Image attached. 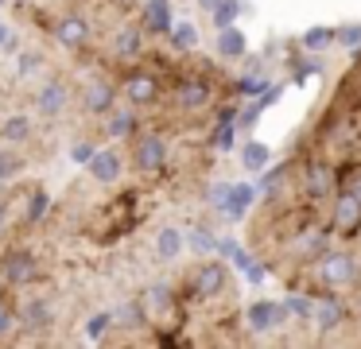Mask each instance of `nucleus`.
I'll return each instance as SVG.
<instances>
[{
	"mask_svg": "<svg viewBox=\"0 0 361 349\" xmlns=\"http://www.w3.org/2000/svg\"><path fill=\"white\" fill-rule=\"evenodd\" d=\"M117 105V85L102 74H90L82 82V109L94 116H109V109Z\"/></svg>",
	"mask_w": 361,
	"mask_h": 349,
	"instance_id": "12",
	"label": "nucleus"
},
{
	"mask_svg": "<svg viewBox=\"0 0 361 349\" xmlns=\"http://www.w3.org/2000/svg\"><path fill=\"white\" fill-rule=\"evenodd\" d=\"M237 124H214V132H210V147L214 152H233V144H237Z\"/></svg>",
	"mask_w": 361,
	"mask_h": 349,
	"instance_id": "36",
	"label": "nucleus"
},
{
	"mask_svg": "<svg viewBox=\"0 0 361 349\" xmlns=\"http://www.w3.org/2000/svg\"><path fill=\"white\" fill-rule=\"evenodd\" d=\"M136 113H140V109H133V105H128V109L113 105L109 109V136L113 140H133L136 132H140V116H136Z\"/></svg>",
	"mask_w": 361,
	"mask_h": 349,
	"instance_id": "21",
	"label": "nucleus"
},
{
	"mask_svg": "<svg viewBox=\"0 0 361 349\" xmlns=\"http://www.w3.org/2000/svg\"><path fill=\"white\" fill-rule=\"evenodd\" d=\"M299 43H303V51H326L334 43V27H307Z\"/></svg>",
	"mask_w": 361,
	"mask_h": 349,
	"instance_id": "33",
	"label": "nucleus"
},
{
	"mask_svg": "<svg viewBox=\"0 0 361 349\" xmlns=\"http://www.w3.org/2000/svg\"><path fill=\"white\" fill-rule=\"evenodd\" d=\"M214 101V82L202 74H179L175 78V105L183 113H206Z\"/></svg>",
	"mask_w": 361,
	"mask_h": 349,
	"instance_id": "8",
	"label": "nucleus"
},
{
	"mask_svg": "<svg viewBox=\"0 0 361 349\" xmlns=\"http://www.w3.org/2000/svg\"><path fill=\"white\" fill-rule=\"evenodd\" d=\"M237 248H241V245H237L233 237H218V245H214V256H221V260H229V256H233Z\"/></svg>",
	"mask_w": 361,
	"mask_h": 349,
	"instance_id": "42",
	"label": "nucleus"
},
{
	"mask_svg": "<svg viewBox=\"0 0 361 349\" xmlns=\"http://www.w3.org/2000/svg\"><path fill=\"white\" fill-rule=\"evenodd\" d=\"M140 310H144L148 322L159 326V318H164L167 310H179V295H175L167 283H156V287H148V291L140 295Z\"/></svg>",
	"mask_w": 361,
	"mask_h": 349,
	"instance_id": "16",
	"label": "nucleus"
},
{
	"mask_svg": "<svg viewBox=\"0 0 361 349\" xmlns=\"http://www.w3.org/2000/svg\"><path fill=\"white\" fill-rule=\"evenodd\" d=\"M326 248H330V225H319V221L303 225L299 233H291V237L283 240V256H288L295 268H311Z\"/></svg>",
	"mask_w": 361,
	"mask_h": 349,
	"instance_id": "4",
	"label": "nucleus"
},
{
	"mask_svg": "<svg viewBox=\"0 0 361 349\" xmlns=\"http://www.w3.org/2000/svg\"><path fill=\"white\" fill-rule=\"evenodd\" d=\"M8 330H12V310H8V307H0V338H4Z\"/></svg>",
	"mask_w": 361,
	"mask_h": 349,
	"instance_id": "45",
	"label": "nucleus"
},
{
	"mask_svg": "<svg viewBox=\"0 0 361 349\" xmlns=\"http://www.w3.org/2000/svg\"><path fill=\"white\" fill-rule=\"evenodd\" d=\"M109 326H113V314H109V310H102V314H94L86 322V338L90 341H102L105 333H109Z\"/></svg>",
	"mask_w": 361,
	"mask_h": 349,
	"instance_id": "39",
	"label": "nucleus"
},
{
	"mask_svg": "<svg viewBox=\"0 0 361 349\" xmlns=\"http://www.w3.org/2000/svg\"><path fill=\"white\" fill-rule=\"evenodd\" d=\"M326 225H330V237L357 240V237H361V202L338 190L334 198H330V217H326Z\"/></svg>",
	"mask_w": 361,
	"mask_h": 349,
	"instance_id": "6",
	"label": "nucleus"
},
{
	"mask_svg": "<svg viewBox=\"0 0 361 349\" xmlns=\"http://www.w3.org/2000/svg\"><path fill=\"white\" fill-rule=\"evenodd\" d=\"M4 39H8V27H4V23H0V47H4Z\"/></svg>",
	"mask_w": 361,
	"mask_h": 349,
	"instance_id": "47",
	"label": "nucleus"
},
{
	"mask_svg": "<svg viewBox=\"0 0 361 349\" xmlns=\"http://www.w3.org/2000/svg\"><path fill=\"white\" fill-rule=\"evenodd\" d=\"M314 326H319L322 333H334L342 330L345 322H350V307H345L342 291H326V287H319L314 291Z\"/></svg>",
	"mask_w": 361,
	"mask_h": 349,
	"instance_id": "10",
	"label": "nucleus"
},
{
	"mask_svg": "<svg viewBox=\"0 0 361 349\" xmlns=\"http://www.w3.org/2000/svg\"><path fill=\"white\" fill-rule=\"evenodd\" d=\"M0 8H4V0H0Z\"/></svg>",
	"mask_w": 361,
	"mask_h": 349,
	"instance_id": "49",
	"label": "nucleus"
},
{
	"mask_svg": "<svg viewBox=\"0 0 361 349\" xmlns=\"http://www.w3.org/2000/svg\"><path fill=\"white\" fill-rule=\"evenodd\" d=\"M167 35H171V47L175 51H195L198 47V27L190 20H179V23H171V31H167Z\"/></svg>",
	"mask_w": 361,
	"mask_h": 349,
	"instance_id": "27",
	"label": "nucleus"
},
{
	"mask_svg": "<svg viewBox=\"0 0 361 349\" xmlns=\"http://www.w3.org/2000/svg\"><path fill=\"white\" fill-rule=\"evenodd\" d=\"M214 121H218V124H233V121H237V105H221Z\"/></svg>",
	"mask_w": 361,
	"mask_h": 349,
	"instance_id": "44",
	"label": "nucleus"
},
{
	"mask_svg": "<svg viewBox=\"0 0 361 349\" xmlns=\"http://www.w3.org/2000/svg\"><path fill=\"white\" fill-rule=\"evenodd\" d=\"M268 85H272V82H268V74H260V70H252V74H245L241 82L233 85V90H237V93H245V97H260V93H264Z\"/></svg>",
	"mask_w": 361,
	"mask_h": 349,
	"instance_id": "35",
	"label": "nucleus"
},
{
	"mask_svg": "<svg viewBox=\"0 0 361 349\" xmlns=\"http://www.w3.org/2000/svg\"><path fill=\"white\" fill-rule=\"evenodd\" d=\"M109 51L117 54L121 62H136V59L144 54V35H140V27H136V23L117 27V31H113V39H109Z\"/></svg>",
	"mask_w": 361,
	"mask_h": 349,
	"instance_id": "18",
	"label": "nucleus"
},
{
	"mask_svg": "<svg viewBox=\"0 0 361 349\" xmlns=\"http://www.w3.org/2000/svg\"><path fill=\"white\" fill-rule=\"evenodd\" d=\"M268 163H272V152H268V144H260V140H249V144H241V167H245V171H264Z\"/></svg>",
	"mask_w": 361,
	"mask_h": 349,
	"instance_id": "25",
	"label": "nucleus"
},
{
	"mask_svg": "<svg viewBox=\"0 0 361 349\" xmlns=\"http://www.w3.org/2000/svg\"><path fill=\"white\" fill-rule=\"evenodd\" d=\"M229 260L237 264V271H241V276L249 279V283H264V279H268V268H264V264H260L252 252H245V248H237V252L229 256Z\"/></svg>",
	"mask_w": 361,
	"mask_h": 349,
	"instance_id": "23",
	"label": "nucleus"
},
{
	"mask_svg": "<svg viewBox=\"0 0 361 349\" xmlns=\"http://www.w3.org/2000/svg\"><path fill=\"white\" fill-rule=\"evenodd\" d=\"M314 276H319V287L326 291H350V287L361 283V260L353 252H338V248H326V252L314 260Z\"/></svg>",
	"mask_w": 361,
	"mask_h": 349,
	"instance_id": "3",
	"label": "nucleus"
},
{
	"mask_svg": "<svg viewBox=\"0 0 361 349\" xmlns=\"http://www.w3.org/2000/svg\"><path fill=\"white\" fill-rule=\"evenodd\" d=\"M288 310H291V318H299V322H311V314H314V295L303 291V287H295V291L288 295Z\"/></svg>",
	"mask_w": 361,
	"mask_h": 349,
	"instance_id": "29",
	"label": "nucleus"
},
{
	"mask_svg": "<svg viewBox=\"0 0 361 349\" xmlns=\"http://www.w3.org/2000/svg\"><path fill=\"white\" fill-rule=\"evenodd\" d=\"M43 66V59H39V54H32V51H24V54H20V78H27V74H35V70H39Z\"/></svg>",
	"mask_w": 361,
	"mask_h": 349,
	"instance_id": "40",
	"label": "nucleus"
},
{
	"mask_svg": "<svg viewBox=\"0 0 361 349\" xmlns=\"http://www.w3.org/2000/svg\"><path fill=\"white\" fill-rule=\"evenodd\" d=\"M334 43H342L345 51H361V23H342V27H334Z\"/></svg>",
	"mask_w": 361,
	"mask_h": 349,
	"instance_id": "38",
	"label": "nucleus"
},
{
	"mask_svg": "<svg viewBox=\"0 0 361 349\" xmlns=\"http://www.w3.org/2000/svg\"><path fill=\"white\" fill-rule=\"evenodd\" d=\"M20 171H24V155L12 147H0V183H12Z\"/></svg>",
	"mask_w": 361,
	"mask_h": 349,
	"instance_id": "32",
	"label": "nucleus"
},
{
	"mask_svg": "<svg viewBox=\"0 0 361 349\" xmlns=\"http://www.w3.org/2000/svg\"><path fill=\"white\" fill-rule=\"evenodd\" d=\"M260 116H264V105H260V97H257V101H249V105H237V121H233V124H237L241 132H252Z\"/></svg>",
	"mask_w": 361,
	"mask_h": 349,
	"instance_id": "34",
	"label": "nucleus"
},
{
	"mask_svg": "<svg viewBox=\"0 0 361 349\" xmlns=\"http://www.w3.org/2000/svg\"><path fill=\"white\" fill-rule=\"evenodd\" d=\"M218 295H229V264L221 260V256H210V260L195 264L187 276V283H183V295H179V307H187V302H210L218 299Z\"/></svg>",
	"mask_w": 361,
	"mask_h": 349,
	"instance_id": "1",
	"label": "nucleus"
},
{
	"mask_svg": "<svg viewBox=\"0 0 361 349\" xmlns=\"http://www.w3.org/2000/svg\"><path fill=\"white\" fill-rule=\"evenodd\" d=\"M245 51H249L245 31H237V27H221L218 31V59H241Z\"/></svg>",
	"mask_w": 361,
	"mask_h": 349,
	"instance_id": "22",
	"label": "nucleus"
},
{
	"mask_svg": "<svg viewBox=\"0 0 361 349\" xmlns=\"http://www.w3.org/2000/svg\"><path fill=\"white\" fill-rule=\"evenodd\" d=\"M86 171H90V178H94V183H105V186H109V183H117L121 171H125V155H121L117 147H102V152L90 155Z\"/></svg>",
	"mask_w": 361,
	"mask_h": 349,
	"instance_id": "15",
	"label": "nucleus"
},
{
	"mask_svg": "<svg viewBox=\"0 0 361 349\" xmlns=\"http://www.w3.org/2000/svg\"><path fill=\"white\" fill-rule=\"evenodd\" d=\"M338 190L361 202V163H350V167L338 171Z\"/></svg>",
	"mask_w": 361,
	"mask_h": 349,
	"instance_id": "31",
	"label": "nucleus"
},
{
	"mask_svg": "<svg viewBox=\"0 0 361 349\" xmlns=\"http://www.w3.org/2000/svg\"><path fill=\"white\" fill-rule=\"evenodd\" d=\"M12 314H16L20 326H27V330H47V326L55 322V307H51L47 295H27Z\"/></svg>",
	"mask_w": 361,
	"mask_h": 349,
	"instance_id": "14",
	"label": "nucleus"
},
{
	"mask_svg": "<svg viewBox=\"0 0 361 349\" xmlns=\"http://www.w3.org/2000/svg\"><path fill=\"white\" fill-rule=\"evenodd\" d=\"M66 105H71V90H66L63 78H47V82L35 90V109H39L43 116H59Z\"/></svg>",
	"mask_w": 361,
	"mask_h": 349,
	"instance_id": "17",
	"label": "nucleus"
},
{
	"mask_svg": "<svg viewBox=\"0 0 361 349\" xmlns=\"http://www.w3.org/2000/svg\"><path fill=\"white\" fill-rule=\"evenodd\" d=\"M237 16H241V0H221V4H214V8H210V23H214V31L233 27Z\"/></svg>",
	"mask_w": 361,
	"mask_h": 349,
	"instance_id": "28",
	"label": "nucleus"
},
{
	"mask_svg": "<svg viewBox=\"0 0 361 349\" xmlns=\"http://www.w3.org/2000/svg\"><path fill=\"white\" fill-rule=\"evenodd\" d=\"M252 202H257V186L237 183V186H229V198H226V206H221V214L233 217V221H241V217L252 209Z\"/></svg>",
	"mask_w": 361,
	"mask_h": 349,
	"instance_id": "20",
	"label": "nucleus"
},
{
	"mask_svg": "<svg viewBox=\"0 0 361 349\" xmlns=\"http://www.w3.org/2000/svg\"><path fill=\"white\" fill-rule=\"evenodd\" d=\"M187 245L195 248V252H214L218 237H214L210 229H202V225H195V229H187Z\"/></svg>",
	"mask_w": 361,
	"mask_h": 349,
	"instance_id": "37",
	"label": "nucleus"
},
{
	"mask_svg": "<svg viewBox=\"0 0 361 349\" xmlns=\"http://www.w3.org/2000/svg\"><path fill=\"white\" fill-rule=\"evenodd\" d=\"M47 209H51V198H47V190H43V186H35V190L27 194V206H24V221H27V225L43 221V217H47Z\"/></svg>",
	"mask_w": 361,
	"mask_h": 349,
	"instance_id": "30",
	"label": "nucleus"
},
{
	"mask_svg": "<svg viewBox=\"0 0 361 349\" xmlns=\"http://www.w3.org/2000/svg\"><path fill=\"white\" fill-rule=\"evenodd\" d=\"M295 186H299V198L303 202H330L338 194V167L322 155H303L295 163Z\"/></svg>",
	"mask_w": 361,
	"mask_h": 349,
	"instance_id": "2",
	"label": "nucleus"
},
{
	"mask_svg": "<svg viewBox=\"0 0 361 349\" xmlns=\"http://www.w3.org/2000/svg\"><path fill=\"white\" fill-rule=\"evenodd\" d=\"M90 35H94V27H90V20H86L82 12H66V16H59V23H55V39H59V47H66V51H86Z\"/></svg>",
	"mask_w": 361,
	"mask_h": 349,
	"instance_id": "13",
	"label": "nucleus"
},
{
	"mask_svg": "<svg viewBox=\"0 0 361 349\" xmlns=\"http://www.w3.org/2000/svg\"><path fill=\"white\" fill-rule=\"evenodd\" d=\"M121 90H125V101L133 109H148L159 101V93H164V85H159V74L148 66H136L125 74V82H121Z\"/></svg>",
	"mask_w": 361,
	"mask_h": 349,
	"instance_id": "9",
	"label": "nucleus"
},
{
	"mask_svg": "<svg viewBox=\"0 0 361 349\" xmlns=\"http://www.w3.org/2000/svg\"><path fill=\"white\" fill-rule=\"evenodd\" d=\"M0 140H8V144H27V140H32V116H24V113L8 116V121L0 124Z\"/></svg>",
	"mask_w": 361,
	"mask_h": 349,
	"instance_id": "24",
	"label": "nucleus"
},
{
	"mask_svg": "<svg viewBox=\"0 0 361 349\" xmlns=\"http://www.w3.org/2000/svg\"><path fill=\"white\" fill-rule=\"evenodd\" d=\"M133 167L144 178L164 175V167H167V136L164 132H136L133 136Z\"/></svg>",
	"mask_w": 361,
	"mask_h": 349,
	"instance_id": "5",
	"label": "nucleus"
},
{
	"mask_svg": "<svg viewBox=\"0 0 361 349\" xmlns=\"http://www.w3.org/2000/svg\"><path fill=\"white\" fill-rule=\"evenodd\" d=\"M198 4H202L206 12H210V8H214V4H221V0H198Z\"/></svg>",
	"mask_w": 361,
	"mask_h": 349,
	"instance_id": "46",
	"label": "nucleus"
},
{
	"mask_svg": "<svg viewBox=\"0 0 361 349\" xmlns=\"http://www.w3.org/2000/svg\"><path fill=\"white\" fill-rule=\"evenodd\" d=\"M179 252H183V233L171 229V225H167V229H159L156 233V256H159V260H175Z\"/></svg>",
	"mask_w": 361,
	"mask_h": 349,
	"instance_id": "26",
	"label": "nucleus"
},
{
	"mask_svg": "<svg viewBox=\"0 0 361 349\" xmlns=\"http://www.w3.org/2000/svg\"><path fill=\"white\" fill-rule=\"evenodd\" d=\"M94 152H97V147L90 144V140H78V144L71 147V159H74V163H82V167H86V163H90V155H94Z\"/></svg>",
	"mask_w": 361,
	"mask_h": 349,
	"instance_id": "41",
	"label": "nucleus"
},
{
	"mask_svg": "<svg viewBox=\"0 0 361 349\" xmlns=\"http://www.w3.org/2000/svg\"><path fill=\"white\" fill-rule=\"evenodd\" d=\"M0 276L12 287H27L32 279H39V260H35L32 248H8L0 256Z\"/></svg>",
	"mask_w": 361,
	"mask_h": 349,
	"instance_id": "11",
	"label": "nucleus"
},
{
	"mask_svg": "<svg viewBox=\"0 0 361 349\" xmlns=\"http://www.w3.org/2000/svg\"><path fill=\"white\" fill-rule=\"evenodd\" d=\"M117 4H125V0H117Z\"/></svg>",
	"mask_w": 361,
	"mask_h": 349,
	"instance_id": "50",
	"label": "nucleus"
},
{
	"mask_svg": "<svg viewBox=\"0 0 361 349\" xmlns=\"http://www.w3.org/2000/svg\"><path fill=\"white\" fill-rule=\"evenodd\" d=\"M226 198H229V183L210 186V206H214V209H221V206H226Z\"/></svg>",
	"mask_w": 361,
	"mask_h": 349,
	"instance_id": "43",
	"label": "nucleus"
},
{
	"mask_svg": "<svg viewBox=\"0 0 361 349\" xmlns=\"http://www.w3.org/2000/svg\"><path fill=\"white\" fill-rule=\"evenodd\" d=\"M353 54H357V70H361V51H353Z\"/></svg>",
	"mask_w": 361,
	"mask_h": 349,
	"instance_id": "48",
	"label": "nucleus"
},
{
	"mask_svg": "<svg viewBox=\"0 0 361 349\" xmlns=\"http://www.w3.org/2000/svg\"><path fill=\"white\" fill-rule=\"evenodd\" d=\"M171 4L167 0H148V4L140 8V27L148 31V35H167L171 31Z\"/></svg>",
	"mask_w": 361,
	"mask_h": 349,
	"instance_id": "19",
	"label": "nucleus"
},
{
	"mask_svg": "<svg viewBox=\"0 0 361 349\" xmlns=\"http://www.w3.org/2000/svg\"><path fill=\"white\" fill-rule=\"evenodd\" d=\"M291 322V310L288 302H276V299H257L245 307V330L249 333H272L283 330Z\"/></svg>",
	"mask_w": 361,
	"mask_h": 349,
	"instance_id": "7",
	"label": "nucleus"
}]
</instances>
